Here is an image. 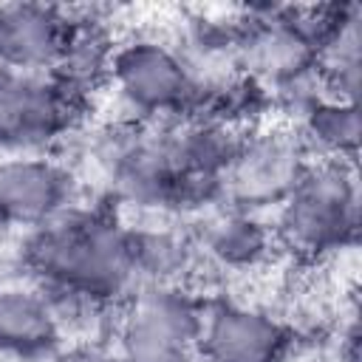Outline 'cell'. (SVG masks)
<instances>
[{"label":"cell","instance_id":"6da1fadb","mask_svg":"<svg viewBox=\"0 0 362 362\" xmlns=\"http://www.w3.org/2000/svg\"><path fill=\"white\" fill-rule=\"evenodd\" d=\"M23 263L40 288L116 305L136 291L130 226L105 206H71L28 232Z\"/></svg>","mask_w":362,"mask_h":362},{"label":"cell","instance_id":"7a4b0ae2","mask_svg":"<svg viewBox=\"0 0 362 362\" xmlns=\"http://www.w3.org/2000/svg\"><path fill=\"white\" fill-rule=\"evenodd\" d=\"M274 238L303 260L354 246L359 229V178L351 161H311L274 209Z\"/></svg>","mask_w":362,"mask_h":362},{"label":"cell","instance_id":"3957f363","mask_svg":"<svg viewBox=\"0 0 362 362\" xmlns=\"http://www.w3.org/2000/svg\"><path fill=\"white\" fill-rule=\"evenodd\" d=\"M204 303L181 286H139L119 303V362H195Z\"/></svg>","mask_w":362,"mask_h":362},{"label":"cell","instance_id":"277c9868","mask_svg":"<svg viewBox=\"0 0 362 362\" xmlns=\"http://www.w3.org/2000/svg\"><path fill=\"white\" fill-rule=\"evenodd\" d=\"M107 85L141 124L173 122L198 110V93L181 48L156 37L116 42Z\"/></svg>","mask_w":362,"mask_h":362},{"label":"cell","instance_id":"5b68a950","mask_svg":"<svg viewBox=\"0 0 362 362\" xmlns=\"http://www.w3.org/2000/svg\"><path fill=\"white\" fill-rule=\"evenodd\" d=\"M311 164L294 127L246 130L221 178V204L260 212L277 209Z\"/></svg>","mask_w":362,"mask_h":362},{"label":"cell","instance_id":"8992f818","mask_svg":"<svg viewBox=\"0 0 362 362\" xmlns=\"http://www.w3.org/2000/svg\"><path fill=\"white\" fill-rule=\"evenodd\" d=\"M82 102L54 74L0 68V147L37 153L62 139Z\"/></svg>","mask_w":362,"mask_h":362},{"label":"cell","instance_id":"52a82bcc","mask_svg":"<svg viewBox=\"0 0 362 362\" xmlns=\"http://www.w3.org/2000/svg\"><path fill=\"white\" fill-rule=\"evenodd\" d=\"M291 345V328L263 308L232 300L204 305L198 339L204 362H283Z\"/></svg>","mask_w":362,"mask_h":362},{"label":"cell","instance_id":"ba28073f","mask_svg":"<svg viewBox=\"0 0 362 362\" xmlns=\"http://www.w3.org/2000/svg\"><path fill=\"white\" fill-rule=\"evenodd\" d=\"M74 204L76 184L59 161L40 153H17L0 161V223L31 232Z\"/></svg>","mask_w":362,"mask_h":362},{"label":"cell","instance_id":"9c48e42d","mask_svg":"<svg viewBox=\"0 0 362 362\" xmlns=\"http://www.w3.org/2000/svg\"><path fill=\"white\" fill-rule=\"evenodd\" d=\"M76 14L45 3L0 6V68L51 74L59 62Z\"/></svg>","mask_w":362,"mask_h":362},{"label":"cell","instance_id":"30bf717a","mask_svg":"<svg viewBox=\"0 0 362 362\" xmlns=\"http://www.w3.org/2000/svg\"><path fill=\"white\" fill-rule=\"evenodd\" d=\"M62 328L48 297L34 286L0 288V354L20 362H45L62 348Z\"/></svg>","mask_w":362,"mask_h":362},{"label":"cell","instance_id":"8fae6325","mask_svg":"<svg viewBox=\"0 0 362 362\" xmlns=\"http://www.w3.org/2000/svg\"><path fill=\"white\" fill-rule=\"evenodd\" d=\"M192 243L204 252V257H209L221 269L249 272L272 255L277 238L274 229L257 212L221 204V209L206 215Z\"/></svg>","mask_w":362,"mask_h":362},{"label":"cell","instance_id":"7c38bea8","mask_svg":"<svg viewBox=\"0 0 362 362\" xmlns=\"http://www.w3.org/2000/svg\"><path fill=\"white\" fill-rule=\"evenodd\" d=\"M297 139L311 161H356L359 150V105L351 99L320 93L297 110Z\"/></svg>","mask_w":362,"mask_h":362},{"label":"cell","instance_id":"4fadbf2b","mask_svg":"<svg viewBox=\"0 0 362 362\" xmlns=\"http://www.w3.org/2000/svg\"><path fill=\"white\" fill-rule=\"evenodd\" d=\"M113 51H116V40L105 28V23L76 17L68 45L51 74L68 93H74L79 102H85L88 93L107 85Z\"/></svg>","mask_w":362,"mask_h":362},{"label":"cell","instance_id":"5bb4252c","mask_svg":"<svg viewBox=\"0 0 362 362\" xmlns=\"http://www.w3.org/2000/svg\"><path fill=\"white\" fill-rule=\"evenodd\" d=\"M130 255L139 286H181L195 243L170 226H130Z\"/></svg>","mask_w":362,"mask_h":362},{"label":"cell","instance_id":"9a60e30c","mask_svg":"<svg viewBox=\"0 0 362 362\" xmlns=\"http://www.w3.org/2000/svg\"><path fill=\"white\" fill-rule=\"evenodd\" d=\"M362 14L354 3L345 20L334 28V34L320 45L314 57V71L328 96L356 102L359 93V65H362Z\"/></svg>","mask_w":362,"mask_h":362},{"label":"cell","instance_id":"2e32d148","mask_svg":"<svg viewBox=\"0 0 362 362\" xmlns=\"http://www.w3.org/2000/svg\"><path fill=\"white\" fill-rule=\"evenodd\" d=\"M45 362H119L113 345H102L96 339H74L57 348Z\"/></svg>","mask_w":362,"mask_h":362}]
</instances>
